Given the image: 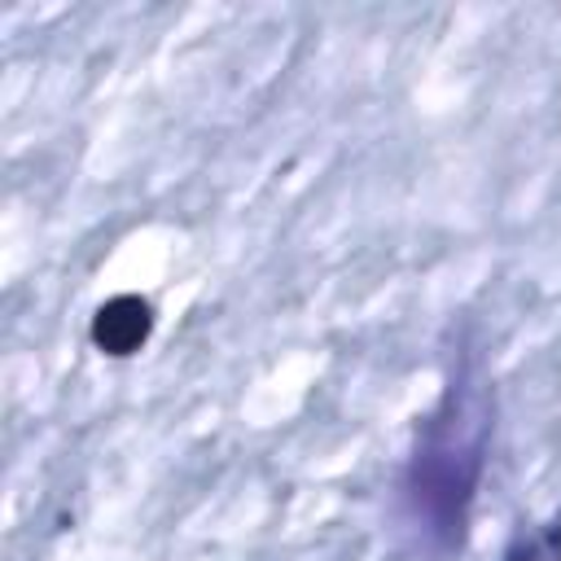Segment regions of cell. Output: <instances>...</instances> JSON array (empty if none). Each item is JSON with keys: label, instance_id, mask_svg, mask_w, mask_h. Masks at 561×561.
Masks as SVG:
<instances>
[{"label": "cell", "instance_id": "6da1fadb", "mask_svg": "<svg viewBox=\"0 0 561 561\" xmlns=\"http://www.w3.org/2000/svg\"><path fill=\"white\" fill-rule=\"evenodd\" d=\"M478 469H482V438L465 434L456 416L434 421L408 469V500L425 522H434L430 530L460 535Z\"/></svg>", "mask_w": 561, "mask_h": 561}, {"label": "cell", "instance_id": "7a4b0ae2", "mask_svg": "<svg viewBox=\"0 0 561 561\" xmlns=\"http://www.w3.org/2000/svg\"><path fill=\"white\" fill-rule=\"evenodd\" d=\"M153 333V307L140 294H114L92 316V346L123 359L136 355Z\"/></svg>", "mask_w": 561, "mask_h": 561}]
</instances>
